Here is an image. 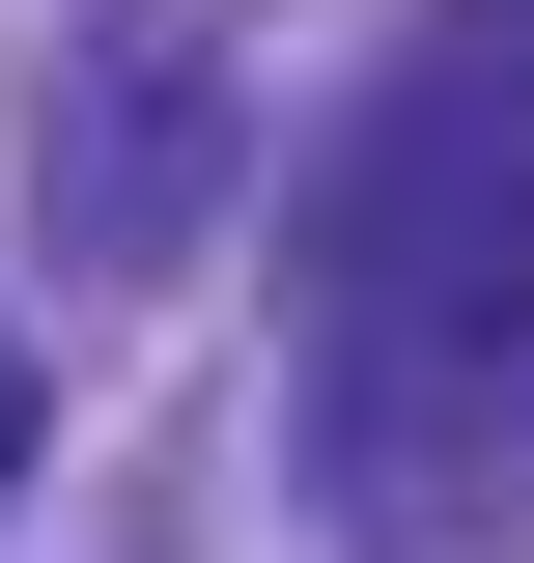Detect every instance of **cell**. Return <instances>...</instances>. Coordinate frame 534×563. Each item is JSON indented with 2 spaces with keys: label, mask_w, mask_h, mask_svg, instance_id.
I'll use <instances>...</instances> for the list:
<instances>
[{
  "label": "cell",
  "mask_w": 534,
  "mask_h": 563,
  "mask_svg": "<svg viewBox=\"0 0 534 563\" xmlns=\"http://www.w3.org/2000/svg\"><path fill=\"white\" fill-rule=\"evenodd\" d=\"M0 479H29V339H0Z\"/></svg>",
  "instance_id": "obj_2"
},
{
  "label": "cell",
  "mask_w": 534,
  "mask_h": 563,
  "mask_svg": "<svg viewBox=\"0 0 534 563\" xmlns=\"http://www.w3.org/2000/svg\"><path fill=\"white\" fill-rule=\"evenodd\" d=\"M310 339H337L366 422L534 395V0L422 29L394 113L337 141V198H310Z\"/></svg>",
  "instance_id": "obj_1"
}]
</instances>
